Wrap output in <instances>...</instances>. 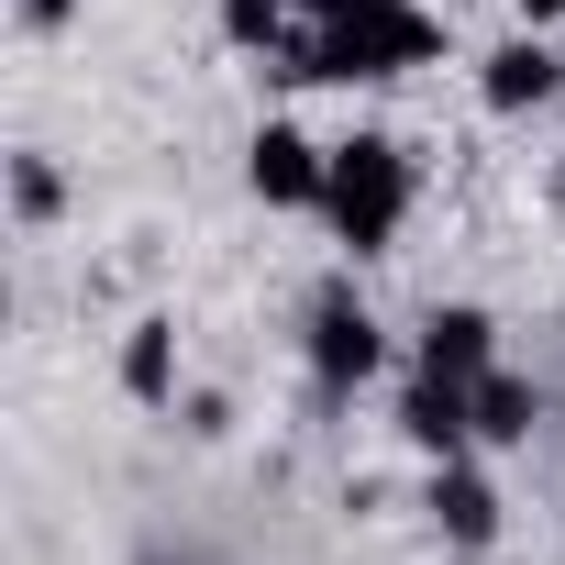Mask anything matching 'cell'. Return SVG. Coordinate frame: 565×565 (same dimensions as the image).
<instances>
[{"label": "cell", "instance_id": "9c48e42d", "mask_svg": "<svg viewBox=\"0 0 565 565\" xmlns=\"http://www.w3.org/2000/svg\"><path fill=\"white\" fill-rule=\"evenodd\" d=\"M532 422H543V399L488 366V377H477V444H532Z\"/></svg>", "mask_w": 565, "mask_h": 565}, {"label": "cell", "instance_id": "7c38bea8", "mask_svg": "<svg viewBox=\"0 0 565 565\" xmlns=\"http://www.w3.org/2000/svg\"><path fill=\"white\" fill-rule=\"evenodd\" d=\"M12 200H23V222H45V211H56V167L23 156V167H12Z\"/></svg>", "mask_w": 565, "mask_h": 565}, {"label": "cell", "instance_id": "3957f363", "mask_svg": "<svg viewBox=\"0 0 565 565\" xmlns=\"http://www.w3.org/2000/svg\"><path fill=\"white\" fill-rule=\"evenodd\" d=\"M377 355H388V333L366 322V300H355L344 277H333V289L311 300V377H322V399L366 388V377H377Z\"/></svg>", "mask_w": 565, "mask_h": 565}, {"label": "cell", "instance_id": "277c9868", "mask_svg": "<svg viewBox=\"0 0 565 565\" xmlns=\"http://www.w3.org/2000/svg\"><path fill=\"white\" fill-rule=\"evenodd\" d=\"M399 433H411L433 466H444V455H466V444H477V388H455V377H433V366H422V377H411V399H399Z\"/></svg>", "mask_w": 565, "mask_h": 565}, {"label": "cell", "instance_id": "4fadbf2b", "mask_svg": "<svg viewBox=\"0 0 565 565\" xmlns=\"http://www.w3.org/2000/svg\"><path fill=\"white\" fill-rule=\"evenodd\" d=\"M23 23H67V0H23Z\"/></svg>", "mask_w": 565, "mask_h": 565}, {"label": "cell", "instance_id": "8992f818", "mask_svg": "<svg viewBox=\"0 0 565 565\" xmlns=\"http://www.w3.org/2000/svg\"><path fill=\"white\" fill-rule=\"evenodd\" d=\"M422 366H433V377H455V388H477V377L499 366V322H488V311H466V300H455V311H433V322H422Z\"/></svg>", "mask_w": 565, "mask_h": 565}, {"label": "cell", "instance_id": "ba28073f", "mask_svg": "<svg viewBox=\"0 0 565 565\" xmlns=\"http://www.w3.org/2000/svg\"><path fill=\"white\" fill-rule=\"evenodd\" d=\"M477 89H488V111H543V100L565 89V67L521 34V45H499V56H488V78H477Z\"/></svg>", "mask_w": 565, "mask_h": 565}, {"label": "cell", "instance_id": "5bb4252c", "mask_svg": "<svg viewBox=\"0 0 565 565\" xmlns=\"http://www.w3.org/2000/svg\"><path fill=\"white\" fill-rule=\"evenodd\" d=\"M554 12H565V0H521V23H554Z\"/></svg>", "mask_w": 565, "mask_h": 565}, {"label": "cell", "instance_id": "6da1fadb", "mask_svg": "<svg viewBox=\"0 0 565 565\" xmlns=\"http://www.w3.org/2000/svg\"><path fill=\"white\" fill-rule=\"evenodd\" d=\"M433 23L411 0H333L322 34H300L277 56V78H399V67H433Z\"/></svg>", "mask_w": 565, "mask_h": 565}, {"label": "cell", "instance_id": "30bf717a", "mask_svg": "<svg viewBox=\"0 0 565 565\" xmlns=\"http://www.w3.org/2000/svg\"><path fill=\"white\" fill-rule=\"evenodd\" d=\"M122 388H134V399H167V388H178V322H145V333L122 344Z\"/></svg>", "mask_w": 565, "mask_h": 565}, {"label": "cell", "instance_id": "52a82bcc", "mask_svg": "<svg viewBox=\"0 0 565 565\" xmlns=\"http://www.w3.org/2000/svg\"><path fill=\"white\" fill-rule=\"evenodd\" d=\"M433 521H444V543H466V554H488V532H499V488L466 466V455H444L433 466V499H422Z\"/></svg>", "mask_w": 565, "mask_h": 565}, {"label": "cell", "instance_id": "7a4b0ae2", "mask_svg": "<svg viewBox=\"0 0 565 565\" xmlns=\"http://www.w3.org/2000/svg\"><path fill=\"white\" fill-rule=\"evenodd\" d=\"M322 211H333V233H344L355 255H388V233L411 222V156H399L388 134H355V145H333Z\"/></svg>", "mask_w": 565, "mask_h": 565}, {"label": "cell", "instance_id": "2e32d148", "mask_svg": "<svg viewBox=\"0 0 565 565\" xmlns=\"http://www.w3.org/2000/svg\"><path fill=\"white\" fill-rule=\"evenodd\" d=\"M466 565H488V554H466Z\"/></svg>", "mask_w": 565, "mask_h": 565}, {"label": "cell", "instance_id": "8fae6325", "mask_svg": "<svg viewBox=\"0 0 565 565\" xmlns=\"http://www.w3.org/2000/svg\"><path fill=\"white\" fill-rule=\"evenodd\" d=\"M222 23H233V45H255V56H289V45H300V34H289V0H233Z\"/></svg>", "mask_w": 565, "mask_h": 565}, {"label": "cell", "instance_id": "5b68a950", "mask_svg": "<svg viewBox=\"0 0 565 565\" xmlns=\"http://www.w3.org/2000/svg\"><path fill=\"white\" fill-rule=\"evenodd\" d=\"M244 178H255V200H322L333 156H322L300 122H266V134H255V156H244Z\"/></svg>", "mask_w": 565, "mask_h": 565}, {"label": "cell", "instance_id": "9a60e30c", "mask_svg": "<svg viewBox=\"0 0 565 565\" xmlns=\"http://www.w3.org/2000/svg\"><path fill=\"white\" fill-rule=\"evenodd\" d=\"M289 12H333V0H289Z\"/></svg>", "mask_w": 565, "mask_h": 565}]
</instances>
